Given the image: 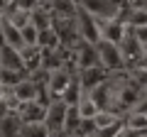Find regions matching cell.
I'll list each match as a JSON object with an SVG mask.
<instances>
[{"label":"cell","mask_w":147,"mask_h":137,"mask_svg":"<svg viewBox=\"0 0 147 137\" xmlns=\"http://www.w3.org/2000/svg\"><path fill=\"white\" fill-rule=\"evenodd\" d=\"M142 44H140V39L135 37V32H132V27H127L125 30V37L120 39V52H123V56H125V64H135L137 61V56L142 54Z\"/></svg>","instance_id":"30bf717a"},{"label":"cell","mask_w":147,"mask_h":137,"mask_svg":"<svg viewBox=\"0 0 147 137\" xmlns=\"http://www.w3.org/2000/svg\"><path fill=\"white\" fill-rule=\"evenodd\" d=\"M84 10H88L96 20H110V17H118L125 7V3L120 0H76Z\"/></svg>","instance_id":"3957f363"},{"label":"cell","mask_w":147,"mask_h":137,"mask_svg":"<svg viewBox=\"0 0 147 137\" xmlns=\"http://www.w3.org/2000/svg\"><path fill=\"white\" fill-rule=\"evenodd\" d=\"M49 10L54 17H74L79 10V3L76 0H49Z\"/></svg>","instance_id":"9a60e30c"},{"label":"cell","mask_w":147,"mask_h":137,"mask_svg":"<svg viewBox=\"0 0 147 137\" xmlns=\"http://www.w3.org/2000/svg\"><path fill=\"white\" fill-rule=\"evenodd\" d=\"M17 52L22 56V66H25L27 74L42 66V47H37V44H22Z\"/></svg>","instance_id":"7c38bea8"},{"label":"cell","mask_w":147,"mask_h":137,"mask_svg":"<svg viewBox=\"0 0 147 137\" xmlns=\"http://www.w3.org/2000/svg\"><path fill=\"white\" fill-rule=\"evenodd\" d=\"M81 91H84V88H81V83H79V79H76V74H74V79L69 81V86H66V88H64V93L59 95V98H61V100H66L69 105H74V103H76V100H79V95H81Z\"/></svg>","instance_id":"ffe728a7"},{"label":"cell","mask_w":147,"mask_h":137,"mask_svg":"<svg viewBox=\"0 0 147 137\" xmlns=\"http://www.w3.org/2000/svg\"><path fill=\"white\" fill-rule=\"evenodd\" d=\"M59 34H57V30H54V25H49V27H44V30H37V47H42V49H54V47H59Z\"/></svg>","instance_id":"2e32d148"},{"label":"cell","mask_w":147,"mask_h":137,"mask_svg":"<svg viewBox=\"0 0 147 137\" xmlns=\"http://www.w3.org/2000/svg\"><path fill=\"white\" fill-rule=\"evenodd\" d=\"M17 137H49V130L42 120L37 122H22L20 125V135Z\"/></svg>","instance_id":"d6986e66"},{"label":"cell","mask_w":147,"mask_h":137,"mask_svg":"<svg viewBox=\"0 0 147 137\" xmlns=\"http://www.w3.org/2000/svg\"><path fill=\"white\" fill-rule=\"evenodd\" d=\"M88 93H91V98L96 100L98 108H110V103H113V76H108V79L100 81L98 86H93Z\"/></svg>","instance_id":"8fae6325"},{"label":"cell","mask_w":147,"mask_h":137,"mask_svg":"<svg viewBox=\"0 0 147 137\" xmlns=\"http://www.w3.org/2000/svg\"><path fill=\"white\" fill-rule=\"evenodd\" d=\"M69 103L61 98H52L47 103V113H44V125L49 130V137L64 135V118H66Z\"/></svg>","instance_id":"7a4b0ae2"},{"label":"cell","mask_w":147,"mask_h":137,"mask_svg":"<svg viewBox=\"0 0 147 137\" xmlns=\"http://www.w3.org/2000/svg\"><path fill=\"white\" fill-rule=\"evenodd\" d=\"M0 66L5 68H17V71H25V66H22V56L20 52H17V47H12V44H0ZM27 74V71H25Z\"/></svg>","instance_id":"4fadbf2b"},{"label":"cell","mask_w":147,"mask_h":137,"mask_svg":"<svg viewBox=\"0 0 147 137\" xmlns=\"http://www.w3.org/2000/svg\"><path fill=\"white\" fill-rule=\"evenodd\" d=\"M125 20H123V12L118 17H110V20H98V32H100V39H108V42H115L120 44V39L125 37Z\"/></svg>","instance_id":"8992f818"},{"label":"cell","mask_w":147,"mask_h":137,"mask_svg":"<svg viewBox=\"0 0 147 137\" xmlns=\"http://www.w3.org/2000/svg\"><path fill=\"white\" fill-rule=\"evenodd\" d=\"M20 115H17V110H10L7 115L0 118V137H17L20 135Z\"/></svg>","instance_id":"5bb4252c"},{"label":"cell","mask_w":147,"mask_h":137,"mask_svg":"<svg viewBox=\"0 0 147 137\" xmlns=\"http://www.w3.org/2000/svg\"><path fill=\"white\" fill-rule=\"evenodd\" d=\"M132 32H135V37L140 39L142 47H147V25H140V27H132Z\"/></svg>","instance_id":"d4e9b609"},{"label":"cell","mask_w":147,"mask_h":137,"mask_svg":"<svg viewBox=\"0 0 147 137\" xmlns=\"http://www.w3.org/2000/svg\"><path fill=\"white\" fill-rule=\"evenodd\" d=\"M12 3H15V5L17 7H22V10H34V7H39V5H37V0H12Z\"/></svg>","instance_id":"484cf974"},{"label":"cell","mask_w":147,"mask_h":137,"mask_svg":"<svg viewBox=\"0 0 147 137\" xmlns=\"http://www.w3.org/2000/svg\"><path fill=\"white\" fill-rule=\"evenodd\" d=\"M96 52H98V64L108 71V74H118L127 66L125 56L120 52V44L115 42H108V39H98L96 42Z\"/></svg>","instance_id":"6da1fadb"},{"label":"cell","mask_w":147,"mask_h":137,"mask_svg":"<svg viewBox=\"0 0 147 137\" xmlns=\"http://www.w3.org/2000/svg\"><path fill=\"white\" fill-rule=\"evenodd\" d=\"M25 71H17V68H5V66H0V83L7 86V88H12V86L17 83L20 79H25Z\"/></svg>","instance_id":"7402d4cb"},{"label":"cell","mask_w":147,"mask_h":137,"mask_svg":"<svg viewBox=\"0 0 147 137\" xmlns=\"http://www.w3.org/2000/svg\"><path fill=\"white\" fill-rule=\"evenodd\" d=\"M74 135L76 137H98V127H96L93 118H81L76 130H74Z\"/></svg>","instance_id":"44dd1931"},{"label":"cell","mask_w":147,"mask_h":137,"mask_svg":"<svg viewBox=\"0 0 147 137\" xmlns=\"http://www.w3.org/2000/svg\"><path fill=\"white\" fill-rule=\"evenodd\" d=\"M37 91H39V86H37L30 76H25V79H20L10 88V100L12 103H30V100L37 98Z\"/></svg>","instance_id":"9c48e42d"},{"label":"cell","mask_w":147,"mask_h":137,"mask_svg":"<svg viewBox=\"0 0 147 137\" xmlns=\"http://www.w3.org/2000/svg\"><path fill=\"white\" fill-rule=\"evenodd\" d=\"M37 5H39V7H47V5H49V0H37Z\"/></svg>","instance_id":"83f0119b"},{"label":"cell","mask_w":147,"mask_h":137,"mask_svg":"<svg viewBox=\"0 0 147 137\" xmlns=\"http://www.w3.org/2000/svg\"><path fill=\"white\" fill-rule=\"evenodd\" d=\"M74 105H76V110H79V115H81V118H93V115H96V110H98V105H96V100L91 98L88 91H81L79 100H76Z\"/></svg>","instance_id":"e0dca14e"},{"label":"cell","mask_w":147,"mask_h":137,"mask_svg":"<svg viewBox=\"0 0 147 137\" xmlns=\"http://www.w3.org/2000/svg\"><path fill=\"white\" fill-rule=\"evenodd\" d=\"M7 5H10V0H0V12H5Z\"/></svg>","instance_id":"4316f807"},{"label":"cell","mask_w":147,"mask_h":137,"mask_svg":"<svg viewBox=\"0 0 147 137\" xmlns=\"http://www.w3.org/2000/svg\"><path fill=\"white\" fill-rule=\"evenodd\" d=\"M0 34H3V39H5V44H12V47H17V49L25 44V42H22V32H20V27L10 25L5 17H3V30H0Z\"/></svg>","instance_id":"ac0fdd59"},{"label":"cell","mask_w":147,"mask_h":137,"mask_svg":"<svg viewBox=\"0 0 147 137\" xmlns=\"http://www.w3.org/2000/svg\"><path fill=\"white\" fill-rule=\"evenodd\" d=\"M76 32H79V37L86 39V42H98L100 39V32H98V20H96L93 15H91L88 10H84V7L79 5V10H76Z\"/></svg>","instance_id":"5b68a950"},{"label":"cell","mask_w":147,"mask_h":137,"mask_svg":"<svg viewBox=\"0 0 147 137\" xmlns=\"http://www.w3.org/2000/svg\"><path fill=\"white\" fill-rule=\"evenodd\" d=\"M20 32H22V42L25 44H37V27L32 22H27L25 27H20Z\"/></svg>","instance_id":"cb8c5ba5"},{"label":"cell","mask_w":147,"mask_h":137,"mask_svg":"<svg viewBox=\"0 0 147 137\" xmlns=\"http://www.w3.org/2000/svg\"><path fill=\"white\" fill-rule=\"evenodd\" d=\"M98 64V52H96L93 42H86V39H79V42L71 47V66L74 68H86Z\"/></svg>","instance_id":"277c9868"},{"label":"cell","mask_w":147,"mask_h":137,"mask_svg":"<svg viewBox=\"0 0 147 137\" xmlns=\"http://www.w3.org/2000/svg\"><path fill=\"white\" fill-rule=\"evenodd\" d=\"M79 120H81V115H79V110H76V105H69L66 118H64V135H74Z\"/></svg>","instance_id":"603a6c76"},{"label":"cell","mask_w":147,"mask_h":137,"mask_svg":"<svg viewBox=\"0 0 147 137\" xmlns=\"http://www.w3.org/2000/svg\"><path fill=\"white\" fill-rule=\"evenodd\" d=\"M0 30H3V12H0Z\"/></svg>","instance_id":"f1b7e54d"},{"label":"cell","mask_w":147,"mask_h":137,"mask_svg":"<svg viewBox=\"0 0 147 137\" xmlns=\"http://www.w3.org/2000/svg\"><path fill=\"white\" fill-rule=\"evenodd\" d=\"M71 79H74V74L69 71V66H57V68H49V76H47V83L44 86L52 93V98H59Z\"/></svg>","instance_id":"52a82bcc"},{"label":"cell","mask_w":147,"mask_h":137,"mask_svg":"<svg viewBox=\"0 0 147 137\" xmlns=\"http://www.w3.org/2000/svg\"><path fill=\"white\" fill-rule=\"evenodd\" d=\"M108 76L110 74L100 66V64H93V66H86V68H76V79H79V83H81L84 91H91L93 86H98L100 81H105Z\"/></svg>","instance_id":"ba28073f"}]
</instances>
